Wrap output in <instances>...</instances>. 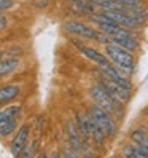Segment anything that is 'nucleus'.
Instances as JSON below:
<instances>
[{
    "instance_id": "5701e85b",
    "label": "nucleus",
    "mask_w": 148,
    "mask_h": 158,
    "mask_svg": "<svg viewBox=\"0 0 148 158\" xmlns=\"http://www.w3.org/2000/svg\"><path fill=\"white\" fill-rule=\"evenodd\" d=\"M121 155H123V158H140L138 152H137V145L131 141L121 147Z\"/></svg>"
},
{
    "instance_id": "2eb2a0df",
    "label": "nucleus",
    "mask_w": 148,
    "mask_h": 158,
    "mask_svg": "<svg viewBox=\"0 0 148 158\" xmlns=\"http://www.w3.org/2000/svg\"><path fill=\"white\" fill-rule=\"evenodd\" d=\"M40 145H42V139L40 137H34L26 144V147L21 150L18 158H37L40 153Z\"/></svg>"
},
{
    "instance_id": "0eeeda50",
    "label": "nucleus",
    "mask_w": 148,
    "mask_h": 158,
    "mask_svg": "<svg viewBox=\"0 0 148 158\" xmlns=\"http://www.w3.org/2000/svg\"><path fill=\"white\" fill-rule=\"evenodd\" d=\"M30 131H32V125L30 123H21L19 128H18V131L13 134L11 141H10V152L13 156H19L21 150L26 147V144L30 141Z\"/></svg>"
},
{
    "instance_id": "7c9ffc66",
    "label": "nucleus",
    "mask_w": 148,
    "mask_h": 158,
    "mask_svg": "<svg viewBox=\"0 0 148 158\" xmlns=\"http://www.w3.org/2000/svg\"><path fill=\"white\" fill-rule=\"evenodd\" d=\"M67 2H69V3H73V2H77V0H67Z\"/></svg>"
},
{
    "instance_id": "9d476101",
    "label": "nucleus",
    "mask_w": 148,
    "mask_h": 158,
    "mask_svg": "<svg viewBox=\"0 0 148 158\" xmlns=\"http://www.w3.org/2000/svg\"><path fill=\"white\" fill-rule=\"evenodd\" d=\"M64 131H66V137H67V144L72 145L75 150H81L83 147V139L77 129V125H75V120L73 118H66L64 122Z\"/></svg>"
},
{
    "instance_id": "c85d7f7f",
    "label": "nucleus",
    "mask_w": 148,
    "mask_h": 158,
    "mask_svg": "<svg viewBox=\"0 0 148 158\" xmlns=\"http://www.w3.org/2000/svg\"><path fill=\"white\" fill-rule=\"evenodd\" d=\"M143 126H145V129H146V131H148V117L145 118V122H143Z\"/></svg>"
},
{
    "instance_id": "f257e3e1",
    "label": "nucleus",
    "mask_w": 148,
    "mask_h": 158,
    "mask_svg": "<svg viewBox=\"0 0 148 158\" xmlns=\"http://www.w3.org/2000/svg\"><path fill=\"white\" fill-rule=\"evenodd\" d=\"M62 29L66 31L70 37H77V39L86 40V42H97V45L105 46L113 43L107 34L99 31L97 27L89 24L88 21H80V19H66L62 24Z\"/></svg>"
},
{
    "instance_id": "f8f14e48",
    "label": "nucleus",
    "mask_w": 148,
    "mask_h": 158,
    "mask_svg": "<svg viewBox=\"0 0 148 158\" xmlns=\"http://www.w3.org/2000/svg\"><path fill=\"white\" fill-rule=\"evenodd\" d=\"M75 125H77V129L81 136L83 141H91V133H89V115H88V110L85 109H80L77 110L75 114Z\"/></svg>"
},
{
    "instance_id": "bb28decb",
    "label": "nucleus",
    "mask_w": 148,
    "mask_h": 158,
    "mask_svg": "<svg viewBox=\"0 0 148 158\" xmlns=\"http://www.w3.org/2000/svg\"><path fill=\"white\" fill-rule=\"evenodd\" d=\"M37 158H50V153L48 152H40Z\"/></svg>"
},
{
    "instance_id": "f03ea898",
    "label": "nucleus",
    "mask_w": 148,
    "mask_h": 158,
    "mask_svg": "<svg viewBox=\"0 0 148 158\" xmlns=\"http://www.w3.org/2000/svg\"><path fill=\"white\" fill-rule=\"evenodd\" d=\"M102 51L104 54L108 58V61L113 64L115 67H118L119 70H121L123 73H126L127 77H131L135 73L137 70V59H135V54L124 50L123 46L116 45L115 42L110 43V45H105L102 46Z\"/></svg>"
},
{
    "instance_id": "4be33fe9",
    "label": "nucleus",
    "mask_w": 148,
    "mask_h": 158,
    "mask_svg": "<svg viewBox=\"0 0 148 158\" xmlns=\"http://www.w3.org/2000/svg\"><path fill=\"white\" fill-rule=\"evenodd\" d=\"M118 3V6L121 10H126V8H135V6H146L148 0H115Z\"/></svg>"
},
{
    "instance_id": "6ab92c4d",
    "label": "nucleus",
    "mask_w": 148,
    "mask_h": 158,
    "mask_svg": "<svg viewBox=\"0 0 148 158\" xmlns=\"http://www.w3.org/2000/svg\"><path fill=\"white\" fill-rule=\"evenodd\" d=\"M2 112L6 118H14V120H19L24 114V107L22 104H8L2 107Z\"/></svg>"
},
{
    "instance_id": "aec40b11",
    "label": "nucleus",
    "mask_w": 148,
    "mask_h": 158,
    "mask_svg": "<svg viewBox=\"0 0 148 158\" xmlns=\"http://www.w3.org/2000/svg\"><path fill=\"white\" fill-rule=\"evenodd\" d=\"M89 3L96 8V11H108L119 8L115 0H89Z\"/></svg>"
},
{
    "instance_id": "ddd939ff",
    "label": "nucleus",
    "mask_w": 148,
    "mask_h": 158,
    "mask_svg": "<svg viewBox=\"0 0 148 158\" xmlns=\"http://www.w3.org/2000/svg\"><path fill=\"white\" fill-rule=\"evenodd\" d=\"M89 133H91V142L92 144H94L97 148H105V145L108 142V137L102 131V128L94 122V118H92L91 115H89Z\"/></svg>"
},
{
    "instance_id": "6e6552de",
    "label": "nucleus",
    "mask_w": 148,
    "mask_h": 158,
    "mask_svg": "<svg viewBox=\"0 0 148 158\" xmlns=\"http://www.w3.org/2000/svg\"><path fill=\"white\" fill-rule=\"evenodd\" d=\"M99 70L102 72L104 75H107L112 81L118 83V85H121L123 88H126V89H129V91H134V89H135L132 78H131V77H127L126 73H123L118 67H115L113 64H110V66L105 67V69H99Z\"/></svg>"
},
{
    "instance_id": "39448f33",
    "label": "nucleus",
    "mask_w": 148,
    "mask_h": 158,
    "mask_svg": "<svg viewBox=\"0 0 148 158\" xmlns=\"http://www.w3.org/2000/svg\"><path fill=\"white\" fill-rule=\"evenodd\" d=\"M69 42H70V45L73 46V48H77V51L80 54H83V56H85L86 59H89L91 62H94L97 69H105L112 64L108 61V58L104 54V51H100L99 48H96V46L89 45L86 40L77 39V37H70Z\"/></svg>"
},
{
    "instance_id": "20e7f679",
    "label": "nucleus",
    "mask_w": 148,
    "mask_h": 158,
    "mask_svg": "<svg viewBox=\"0 0 148 158\" xmlns=\"http://www.w3.org/2000/svg\"><path fill=\"white\" fill-rule=\"evenodd\" d=\"M88 114L94 118V122L102 128V131L107 134L108 139H115L119 133V125L113 118V115H110L107 110H104L102 107H99L96 102L91 101V104L88 106Z\"/></svg>"
},
{
    "instance_id": "412c9836",
    "label": "nucleus",
    "mask_w": 148,
    "mask_h": 158,
    "mask_svg": "<svg viewBox=\"0 0 148 158\" xmlns=\"http://www.w3.org/2000/svg\"><path fill=\"white\" fill-rule=\"evenodd\" d=\"M80 153H81V158H97V147L91 141H83V147Z\"/></svg>"
},
{
    "instance_id": "9b49d317",
    "label": "nucleus",
    "mask_w": 148,
    "mask_h": 158,
    "mask_svg": "<svg viewBox=\"0 0 148 158\" xmlns=\"http://www.w3.org/2000/svg\"><path fill=\"white\" fill-rule=\"evenodd\" d=\"M22 66L21 58L18 56H3V59L0 61V78H6L13 75L14 72H18Z\"/></svg>"
},
{
    "instance_id": "7ed1b4c3",
    "label": "nucleus",
    "mask_w": 148,
    "mask_h": 158,
    "mask_svg": "<svg viewBox=\"0 0 148 158\" xmlns=\"http://www.w3.org/2000/svg\"><path fill=\"white\" fill-rule=\"evenodd\" d=\"M89 93V98L92 102H96V104L99 107H102L104 110H107V112L110 115H113V118L116 120V122H119L121 120V115H123V107H119L116 102L112 99V96L107 93V89L100 85L99 81H94L92 85L89 86L88 89Z\"/></svg>"
},
{
    "instance_id": "4468645a",
    "label": "nucleus",
    "mask_w": 148,
    "mask_h": 158,
    "mask_svg": "<svg viewBox=\"0 0 148 158\" xmlns=\"http://www.w3.org/2000/svg\"><path fill=\"white\" fill-rule=\"evenodd\" d=\"M115 43L119 45V46H123L124 50L131 51V53H134V54H137L138 51H140V46H142L140 37L137 35V32L129 34V35L123 37V39H118V40H115Z\"/></svg>"
},
{
    "instance_id": "a878e982",
    "label": "nucleus",
    "mask_w": 148,
    "mask_h": 158,
    "mask_svg": "<svg viewBox=\"0 0 148 158\" xmlns=\"http://www.w3.org/2000/svg\"><path fill=\"white\" fill-rule=\"evenodd\" d=\"M8 24H10V23H8V18L5 15H0V32H3L8 27Z\"/></svg>"
},
{
    "instance_id": "b1692460",
    "label": "nucleus",
    "mask_w": 148,
    "mask_h": 158,
    "mask_svg": "<svg viewBox=\"0 0 148 158\" xmlns=\"http://www.w3.org/2000/svg\"><path fill=\"white\" fill-rule=\"evenodd\" d=\"M61 155H62V158H81V153L78 150H75V148H73L72 145H69V144L62 145Z\"/></svg>"
},
{
    "instance_id": "393cba45",
    "label": "nucleus",
    "mask_w": 148,
    "mask_h": 158,
    "mask_svg": "<svg viewBox=\"0 0 148 158\" xmlns=\"http://www.w3.org/2000/svg\"><path fill=\"white\" fill-rule=\"evenodd\" d=\"M16 6V0H0V15H5L6 11L13 10Z\"/></svg>"
},
{
    "instance_id": "c756f323",
    "label": "nucleus",
    "mask_w": 148,
    "mask_h": 158,
    "mask_svg": "<svg viewBox=\"0 0 148 158\" xmlns=\"http://www.w3.org/2000/svg\"><path fill=\"white\" fill-rule=\"evenodd\" d=\"M3 56H5V53H3V50H0V61L3 59Z\"/></svg>"
},
{
    "instance_id": "1a4fd4ad",
    "label": "nucleus",
    "mask_w": 148,
    "mask_h": 158,
    "mask_svg": "<svg viewBox=\"0 0 148 158\" xmlns=\"http://www.w3.org/2000/svg\"><path fill=\"white\" fill-rule=\"evenodd\" d=\"M22 96V85L19 83H5L0 85V104L8 106Z\"/></svg>"
},
{
    "instance_id": "f3484780",
    "label": "nucleus",
    "mask_w": 148,
    "mask_h": 158,
    "mask_svg": "<svg viewBox=\"0 0 148 158\" xmlns=\"http://www.w3.org/2000/svg\"><path fill=\"white\" fill-rule=\"evenodd\" d=\"M18 128H19V120H14V118L5 120V122L0 123V137L6 139V137L13 136L18 131Z\"/></svg>"
},
{
    "instance_id": "423d86ee",
    "label": "nucleus",
    "mask_w": 148,
    "mask_h": 158,
    "mask_svg": "<svg viewBox=\"0 0 148 158\" xmlns=\"http://www.w3.org/2000/svg\"><path fill=\"white\" fill-rule=\"evenodd\" d=\"M97 75H99V83L102 85L105 89H107V93L110 96H112V99L116 102V104L119 106V107H126L129 102L132 101V96H134V91H129V89H126V88H123L121 85H118V83H115V81H112L107 75H104L102 72H100L99 69H97Z\"/></svg>"
},
{
    "instance_id": "2f4dec72",
    "label": "nucleus",
    "mask_w": 148,
    "mask_h": 158,
    "mask_svg": "<svg viewBox=\"0 0 148 158\" xmlns=\"http://www.w3.org/2000/svg\"><path fill=\"white\" fill-rule=\"evenodd\" d=\"M2 107H3V106H2V104H0V109H2Z\"/></svg>"
},
{
    "instance_id": "473e14b6",
    "label": "nucleus",
    "mask_w": 148,
    "mask_h": 158,
    "mask_svg": "<svg viewBox=\"0 0 148 158\" xmlns=\"http://www.w3.org/2000/svg\"><path fill=\"white\" fill-rule=\"evenodd\" d=\"M59 152H61V150H59ZM61 158H62V155H61Z\"/></svg>"
},
{
    "instance_id": "cd10ccee",
    "label": "nucleus",
    "mask_w": 148,
    "mask_h": 158,
    "mask_svg": "<svg viewBox=\"0 0 148 158\" xmlns=\"http://www.w3.org/2000/svg\"><path fill=\"white\" fill-rule=\"evenodd\" d=\"M50 158H61V152H53V153H50Z\"/></svg>"
},
{
    "instance_id": "dca6fc26",
    "label": "nucleus",
    "mask_w": 148,
    "mask_h": 158,
    "mask_svg": "<svg viewBox=\"0 0 148 158\" xmlns=\"http://www.w3.org/2000/svg\"><path fill=\"white\" fill-rule=\"evenodd\" d=\"M127 137H129V141L134 142V144H140V145H146L148 147V131L145 129L143 125L134 126L131 131H129Z\"/></svg>"
},
{
    "instance_id": "a211bd4d",
    "label": "nucleus",
    "mask_w": 148,
    "mask_h": 158,
    "mask_svg": "<svg viewBox=\"0 0 148 158\" xmlns=\"http://www.w3.org/2000/svg\"><path fill=\"white\" fill-rule=\"evenodd\" d=\"M70 5L75 8V11L78 15H83V16H86V18L91 16V15H94V13H97L96 8L89 3V0H77V2H73Z\"/></svg>"
}]
</instances>
